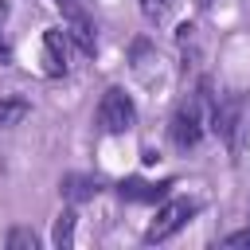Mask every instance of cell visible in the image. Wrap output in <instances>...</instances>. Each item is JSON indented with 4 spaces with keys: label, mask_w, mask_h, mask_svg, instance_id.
<instances>
[{
    "label": "cell",
    "mask_w": 250,
    "mask_h": 250,
    "mask_svg": "<svg viewBox=\"0 0 250 250\" xmlns=\"http://www.w3.org/2000/svg\"><path fill=\"white\" fill-rule=\"evenodd\" d=\"M98 125H102V133H129L133 125H137V105H133V98L125 94V90H105L102 94V102H98Z\"/></svg>",
    "instance_id": "6da1fadb"
},
{
    "label": "cell",
    "mask_w": 250,
    "mask_h": 250,
    "mask_svg": "<svg viewBox=\"0 0 250 250\" xmlns=\"http://www.w3.org/2000/svg\"><path fill=\"white\" fill-rule=\"evenodd\" d=\"M191 215H195V203H191V199H172V203H164V207L156 211V219L148 223L145 242H164V238H172Z\"/></svg>",
    "instance_id": "7a4b0ae2"
},
{
    "label": "cell",
    "mask_w": 250,
    "mask_h": 250,
    "mask_svg": "<svg viewBox=\"0 0 250 250\" xmlns=\"http://www.w3.org/2000/svg\"><path fill=\"white\" fill-rule=\"evenodd\" d=\"M55 8L62 12V20H66V35L78 43V51L94 55L98 39H94V23H90V12L82 8V0H55Z\"/></svg>",
    "instance_id": "3957f363"
},
{
    "label": "cell",
    "mask_w": 250,
    "mask_h": 250,
    "mask_svg": "<svg viewBox=\"0 0 250 250\" xmlns=\"http://www.w3.org/2000/svg\"><path fill=\"white\" fill-rule=\"evenodd\" d=\"M168 137H172V145H176V148H195V145H199V137H203L199 102H191V105H180V109H176V117H172V125H168Z\"/></svg>",
    "instance_id": "277c9868"
},
{
    "label": "cell",
    "mask_w": 250,
    "mask_h": 250,
    "mask_svg": "<svg viewBox=\"0 0 250 250\" xmlns=\"http://www.w3.org/2000/svg\"><path fill=\"white\" fill-rule=\"evenodd\" d=\"M70 35L66 31H47L43 35V70L51 74V78H59V74H66L70 70Z\"/></svg>",
    "instance_id": "5b68a950"
},
{
    "label": "cell",
    "mask_w": 250,
    "mask_h": 250,
    "mask_svg": "<svg viewBox=\"0 0 250 250\" xmlns=\"http://www.w3.org/2000/svg\"><path fill=\"white\" fill-rule=\"evenodd\" d=\"M211 129H215V137H223V145H234V137H238V98L234 94H223L211 105Z\"/></svg>",
    "instance_id": "8992f818"
},
{
    "label": "cell",
    "mask_w": 250,
    "mask_h": 250,
    "mask_svg": "<svg viewBox=\"0 0 250 250\" xmlns=\"http://www.w3.org/2000/svg\"><path fill=\"white\" fill-rule=\"evenodd\" d=\"M172 180H160V184H148V180H121L117 184V195L125 203H160L168 195Z\"/></svg>",
    "instance_id": "52a82bcc"
},
{
    "label": "cell",
    "mask_w": 250,
    "mask_h": 250,
    "mask_svg": "<svg viewBox=\"0 0 250 250\" xmlns=\"http://www.w3.org/2000/svg\"><path fill=\"white\" fill-rule=\"evenodd\" d=\"M59 191H62L70 203H82V199H94V195L102 191V184L90 180V176H66V180L59 184Z\"/></svg>",
    "instance_id": "ba28073f"
},
{
    "label": "cell",
    "mask_w": 250,
    "mask_h": 250,
    "mask_svg": "<svg viewBox=\"0 0 250 250\" xmlns=\"http://www.w3.org/2000/svg\"><path fill=\"white\" fill-rule=\"evenodd\" d=\"M74 223H78V215L66 207V211H59V219H55V230H51V238H55V246L59 250H66V246H74Z\"/></svg>",
    "instance_id": "9c48e42d"
},
{
    "label": "cell",
    "mask_w": 250,
    "mask_h": 250,
    "mask_svg": "<svg viewBox=\"0 0 250 250\" xmlns=\"http://www.w3.org/2000/svg\"><path fill=\"white\" fill-rule=\"evenodd\" d=\"M27 113H31V105H27L23 98H0V129H12V125H20Z\"/></svg>",
    "instance_id": "30bf717a"
},
{
    "label": "cell",
    "mask_w": 250,
    "mask_h": 250,
    "mask_svg": "<svg viewBox=\"0 0 250 250\" xmlns=\"http://www.w3.org/2000/svg\"><path fill=\"white\" fill-rule=\"evenodd\" d=\"M8 246H12V250H35V246H39V238H35V230L16 227V230L8 234Z\"/></svg>",
    "instance_id": "8fae6325"
},
{
    "label": "cell",
    "mask_w": 250,
    "mask_h": 250,
    "mask_svg": "<svg viewBox=\"0 0 250 250\" xmlns=\"http://www.w3.org/2000/svg\"><path fill=\"white\" fill-rule=\"evenodd\" d=\"M168 4H172V0H141V12H145L148 20H164V16H168Z\"/></svg>",
    "instance_id": "7c38bea8"
},
{
    "label": "cell",
    "mask_w": 250,
    "mask_h": 250,
    "mask_svg": "<svg viewBox=\"0 0 250 250\" xmlns=\"http://www.w3.org/2000/svg\"><path fill=\"white\" fill-rule=\"evenodd\" d=\"M223 246H250V227H242V230L227 234V238H223Z\"/></svg>",
    "instance_id": "4fadbf2b"
},
{
    "label": "cell",
    "mask_w": 250,
    "mask_h": 250,
    "mask_svg": "<svg viewBox=\"0 0 250 250\" xmlns=\"http://www.w3.org/2000/svg\"><path fill=\"white\" fill-rule=\"evenodd\" d=\"M4 62H12V51H8V43H0V66Z\"/></svg>",
    "instance_id": "5bb4252c"
},
{
    "label": "cell",
    "mask_w": 250,
    "mask_h": 250,
    "mask_svg": "<svg viewBox=\"0 0 250 250\" xmlns=\"http://www.w3.org/2000/svg\"><path fill=\"white\" fill-rule=\"evenodd\" d=\"M211 4H215V0H199V8H211Z\"/></svg>",
    "instance_id": "9a60e30c"
},
{
    "label": "cell",
    "mask_w": 250,
    "mask_h": 250,
    "mask_svg": "<svg viewBox=\"0 0 250 250\" xmlns=\"http://www.w3.org/2000/svg\"><path fill=\"white\" fill-rule=\"evenodd\" d=\"M4 12H8V4H4V0H0V16H4Z\"/></svg>",
    "instance_id": "2e32d148"
}]
</instances>
